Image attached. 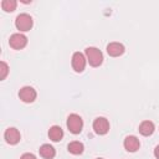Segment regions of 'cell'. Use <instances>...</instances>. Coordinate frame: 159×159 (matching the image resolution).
<instances>
[{"instance_id": "obj_1", "label": "cell", "mask_w": 159, "mask_h": 159, "mask_svg": "<svg viewBox=\"0 0 159 159\" xmlns=\"http://www.w3.org/2000/svg\"><path fill=\"white\" fill-rule=\"evenodd\" d=\"M86 58H87L88 63L92 67H98L103 62V55H102V52L97 47H93V46L86 48Z\"/></svg>"}, {"instance_id": "obj_2", "label": "cell", "mask_w": 159, "mask_h": 159, "mask_svg": "<svg viewBox=\"0 0 159 159\" xmlns=\"http://www.w3.org/2000/svg\"><path fill=\"white\" fill-rule=\"evenodd\" d=\"M67 128H68V130L71 133L80 134L81 130H82V128H83V120H82V118L78 114H76V113L70 114L68 118H67Z\"/></svg>"}, {"instance_id": "obj_3", "label": "cell", "mask_w": 159, "mask_h": 159, "mask_svg": "<svg viewBox=\"0 0 159 159\" xmlns=\"http://www.w3.org/2000/svg\"><path fill=\"white\" fill-rule=\"evenodd\" d=\"M32 17L29 14H20L15 19V26L20 31H29L32 27Z\"/></svg>"}, {"instance_id": "obj_4", "label": "cell", "mask_w": 159, "mask_h": 159, "mask_svg": "<svg viewBox=\"0 0 159 159\" xmlns=\"http://www.w3.org/2000/svg\"><path fill=\"white\" fill-rule=\"evenodd\" d=\"M26 43H27V37L24 34H20V32L12 34L9 39V45L14 50H21L26 46Z\"/></svg>"}, {"instance_id": "obj_5", "label": "cell", "mask_w": 159, "mask_h": 159, "mask_svg": "<svg viewBox=\"0 0 159 159\" xmlns=\"http://www.w3.org/2000/svg\"><path fill=\"white\" fill-rule=\"evenodd\" d=\"M36 96L37 93L31 86H25L19 91V97L25 103H32L36 99Z\"/></svg>"}, {"instance_id": "obj_6", "label": "cell", "mask_w": 159, "mask_h": 159, "mask_svg": "<svg viewBox=\"0 0 159 159\" xmlns=\"http://www.w3.org/2000/svg\"><path fill=\"white\" fill-rule=\"evenodd\" d=\"M93 129H94V132H96L97 134H99V135L107 134L108 130H109V122H108V119L104 118V117H98V118H96L94 122H93Z\"/></svg>"}, {"instance_id": "obj_7", "label": "cell", "mask_w": 159, "mask_h": 159, "mask_svg": "<svg viewBox=\"0 0 159 159\" xmlns=\"http://www.w3.org/2000/svg\"><path fill=\"white\" fill-rule=\"evenodd\" d=\"M72 68L76 71V72H82L86 67V62H87V58L84 57L83 53L81 52H75L73 56H72Z\"/></svg>"}, {"instance_id": "obj_8", "label": "cell", "mask_w": 159, "mask_h": 159, "mask_svg": "<svg viewBox=\"0 0 159 159\" xmlns=\"http://www.w3.org/2000/svg\"><path fill=\"white\" fill-rule=\"evenodd\" d=\"M4 137H5L6 143L10 144V145H15V144H17V143L20 142V139H21L20 132H19L16 128H14V127L7 128V129L5 130Z\"/></svg>"}, {"instance_id": "obj_9", "label": "cell", "mask_w": 159, "mask_h": 159, "mask_svg": "<svg viewBox=\"0 0 159 159\" xmlns=\"http://www.w3.org/2000/svg\"><path fill=\"white\" fill-rule=\"evenodd\" d=\"M123 145L125 148L127 152H130V153H134L139 149L140 147V143H139V139L135 137V135H128L124 138V142H123Z\"/></svg>"}, {"instance_id": "obj_10", "label": "cell", "mask_w": 159, "mask_h": 159, "mask_svg": "<svg viewBox=\"0 0 159 159\" xmlns=\"http://www.w3.org/2000/svg\"><path fill=\"white\" fill-rule=\"evenodd\" d=\"M106 50H107V53L109 56H112V57H118V56L124 53V46L122 43H119V42H111V43H108Z\"/></svg>"}, {"instance_id": "obj_11", "label": "cell", "mask_w": 159, "mask_h": 159, "mask_svg": "<svg viewBox=\"0 0 159 159\" xmlns=\"http://www.w3.org/2000/svg\"><path fill=\"white\" fill-rule=\"evenodd\" d=\"M155 127H154V123L150 122V120H144L139 124V133L144 137H148V135H152L153 132H154Z\"/></svg>"}, {"instance_id": "obj_12", "label": "cell", "mask_w": 159, "mask_h": 159, "mask_svg": "<svg viewBox=\"0 0 159 159\" xmlns=\"http://www.w3.org/2000/svg\"><path fill=\"white\" fill-rule=\"evenodd\" d=\"M39 152H40V155H41L43 159H53V157L56 155L55 148H53L52 145H50V144H43V145H41L40 149H39Z\"/></svg>"}, {"instance_id": "obj_13", "label": "cell", "mask_w": 159, "mask_h": 159, "mask_svg": "<svg viewBox=\"0 0 159 159\" xmlns=\"http://www.w3.org/2000/svg\"><path fill=\"white\" fill-rule=\"evenodd\" d=\"M48 138L52 142H60L63 138V130H62V128L58 127V125H52L48 129Z\"/></svg>"}, {"instance_id": "obj_14", "label": "cell", "mask_w": 159, "mask_h": 159, "mask_svg": "<svg viewBox=\"0 0 159 159\" xmlns=\"http://www.w3.org/2000/svg\"><path fill=\"white\" fill-rule=\"evenodd\" d=\"M67 149H68V152H70L71 154L78 155V154H82L84 147H83V144H82L81 142H78V140H73V142H71V143L67 145Z\"/></svg>"}, {"instance_id": "obj_15", "label": "cell", "mask_w": 159, "mask_h": 159, "mask_svg": "<svg viewBox=\"0 0 159 159\" xmlns=\"http://www.w3.org/2000/svg\"><path fill=\"white\" fill-rule=\"evenodd\" d=\"M16 5H17V2L15 0H2L1 1V7L6 12H12L16 9Z\"/></svg>"}, {"instance_id": "obj_16", "label": "cell", "mask_w": 159, "mask_h": 159, "mask_svg": "<svg viewBox=\"0 0 159 159\" xmlns=\"http://www.w3.org/2000/svg\"><path fill=\"white\" fill-rule=\"evenodd\" d=\"M7 73H9V66L4 61H1L0 62V80H5Z\"/></svg>"}, {"instance_id": "obj_17", "label": "cell", "mask_w": 159, "mask_h": 159, "mask_svg": "<svg viewBox=\"0 0 159 159\" xmlns=\"http://www.w3.org/2000/svg\"><path fill=\"white\" fill-rule=\"evenodd\" d=\"M20 159H36V157H35L32 153H25V154L21 155Z\"/></svg>"}, {"instance_id": "obj_18", "label": "cell", "mask_w": 159, "mask_h": 159, "mask_svg": "<svg viewBox=\"0 0 159 159\" xmlns=\"http://www.w3.org/2000/svg\"><path fill=\"white\" fill-rule=\"evenodd\" d=\"M154 155H155L157 159H159V145L155 147V149H154Z\"/></svg>"}, {"instance_id": "obj_19", "label": "cell", "mask_w": 159, "mask_h": 159, "mask_svg": "<svg viewBox=\"0 0 159 159\" xmlns=\"http://www.w3.org/2000/svg\"><path fill=\"white\" fill-rule=\"evenodd\" d=\"M98 159H103V158H98Z\"/></svg>"}]
</instances>
